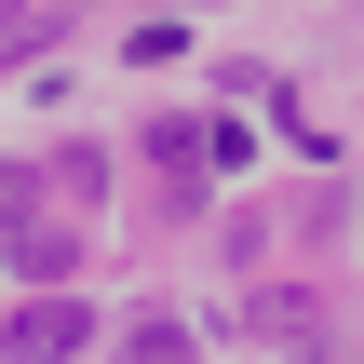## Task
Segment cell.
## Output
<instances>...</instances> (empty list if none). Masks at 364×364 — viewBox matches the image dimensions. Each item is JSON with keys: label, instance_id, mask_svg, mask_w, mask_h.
<instances>
[{"label": "cell", "instance_id": "cell-4", "mask_svg": "<svg viewBox=\"0 0 364 364\" xmlns=\"http://www.w3.org/2000/svg\"><path fill=\"white\" fill-rule=\"evenodd\" d=\"M14 270H27V284H41V297H54V284H68V270H81V243H68V230H14Z\"/></svg>", "mask_w": 364, "mask_h": 364}, {"label": "cell", "instance_id": "cell-3", "mask_svg": "<svg viewBox=\"0 0 364 364\" xmlns=\"http://www.w3.org/2000/svg\"><path fill=\"white\" fill-rule=\"evenodd\" d=\"M257 338H284V351H311V338H324V297H297V284H270V297H257Z\"/></svg>", "mask_w": 364, "mask_h": 364}, {"label": "cell", "instance_id": "cell-6", "mask_svg": "<svg viewBox=\"0 0 364 364\" xmlns=\"http://www.w3.org/2000/svg\"><path fill=\"white\" fill-rule=\"evenodd\" d=\"M0 216H27V176H14V162H0Z\"/></svg>", "mask_w": 364, "mask_h": 364}, {"label": "cell", "instance_id": "cell-5", "mask_svg": "<svg viewBox=\"0 0 364 364\" xmlns=\"http://www.w3.org/2000/svg\"><path fill=\"white\" fill-rule=\"evenodd\" d=\"M122 364H189V324H162V311H149V324L122 338Z\"/></svg>", "mask_w": 364, "mask_h": 364}, {"label": "cell", "instance_id": "cell-1", "mask_svg": "<svg viewBox=\"0 0 364 364\" xmlns=\"http://www.w3.org/2000/svg\"><path fill=\"white\" fill-rule=\"evenodd\" d=\"M81 338H95V311H81V297H27V311L0 324V364H68Z\"/></svg>", "mask_w": 364, "mask_h": 364}, {"label": "cell", "instance_id": "cell-2", "mask_svg": "<svg viewBox=\"0 0 364 364\" xmlns=\"http://www.w3.org/2000/svg\"><path fill=\"white\" fill-rule=\"evenodd\" d=\"M149 149H162V176H230V162H243V135H230V122H162Z\"/></svg>", "mask_w": 364, "mask_h": 364}]
</instances>
